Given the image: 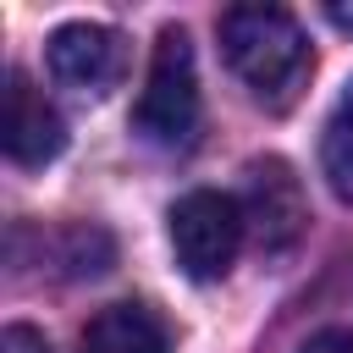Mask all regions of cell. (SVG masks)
<instances>
[{
    "label": "cell",
    "mask_w": 353,
    "mask_h": 353,
    "mask_svg": "<svg viewBox=\"0 0 353 353\" xmlns=\"http://www.w3.org/2000/svg\"><path fill=\"white\" fill-rule=\"evenodd\" d=\"M298 353H353V331H342V325L336 331H314Z\"/></svg>",
    "instance_id": "11"
},
{
    "label": "cell",
    "mask_w": 353,
    "mask_h": 353,
    "mask_svg": "<svg viewBox=\"0 0 353 353\" xmlns=\"http://www.w3.org/2000/svg\"><path fill=\"white\" fill-rule=\"evenodd\" d=\"M110 254H116V243H110V232H99V226L72 221V226L44 232V259L61 265V276H99V270L110 265Z\"/></svg>",
    "instance_id": "8"
},
{
    "label": "cell",
    "mask_w": 353,
    "mask_h": 353,
    "mask_svg": "<svg viewBox=\"0 0 353 353\" xmlns=\"http://www.w3.org/2000/svg\"><path fill=\"white\" fill-rule=\"evenodd\" d=\"M237 204H243V221L259 254H287L309 232V199L287 160H254Z\"/></svg>",
    "instance_id": "4"
},
{
    "label": "cell",
    "mask_w": 353,
    "mask_h": 353,
    "mask_svg": "<svg viewBox=\"0 0 353 353\" xmlns=\"http://www.w3.org/2000/svg\"><path fill=\"white\" fill-rule=\"evenodd\" d=\"M50 77L66 83L72 94H88V99H105L121 72H127V44L116 28L105 22H66L50 33Z\"/></svg>",
    "instance_id": "5"
},
{
    "label": "cell",
    "mask_w": 353,
    "mask_h": 353,
    "mask_svg": "<svg viewBox=\"0 0 353 353\" xmlns=\"http://www.w3.org/2000/svg\"><path fill=\"white\" fill-rule=\"evenodd\" d=\"M199 66H193V44L182 28H165L154 39V55H149V77H143V94H138V110H132V132L154 149H188L199 138Z\"/></svg>",
    "instance_id": "2"
},
{
    "label": "cell",
    "mask_w": 353,
    "mask_h": 353,
    "mask_svg": "<svg viewBox=\"0 0 353 353\" xmlns=\"http://www.w3.org/2000/svg\"><path fill=\"white\" fill-rule=\"evenodd\" d=\"M320 165H325V182L342 204H353V83L342 88L331 121H325V138H320Z\"/></svg>",
    "instance_id": "9"
},
{
    "label": "cell",
    "mask_w": 353,
    "mask_h": 353,
    "mask_svg": "<svg viewBox=\"0 0 353 353\" xmlns=\"http://www.w3.org/2000/svg\"><path fill=\"white\" fill-rule=\"evenodd\" d=\"M215 28H221V55L237 72V83L248 88V99L276 116L292 110L309 83V66H314L298 17L281 6H232V11H221Z\"/></svg>",
    "instance_id": "1"
},
{
    "label": "cell",
    "mask_w": 353,
    "mask_h": 353,
    "mask_svg": "<svg viewBox=\"0 0 353 353\" xmlns=\"http://www.w3.org/2000/svg\"><path fill=\"white\" fill-rule=\"evenodd\" d=\"M0 353H50V342L33 325H6L0 331Z\"/></svg>",
    "instance_id": "10"
},
{
    "label": "cell",
    "mask_w": 353,
    "mask_h": 353,
    "mask_svg": "<svg viewBox=\"0 0 353 353\" xmlns=\"http://www.w3.org/2000/svg\"><path fill=\"white\" fill-rule=\"evenodd\" d=\"M61 149H66V121L55 116L44 88H33L28 72H11L6 77V154L17 165H44Z\"/></svg>",
    "instance_id": "6"
},
{
    "label": "cell",
    "mask_w": 353,
    "mask_h": 353,
    "mask_svg": "<svg viewBox=\"0 0 353 353\" xmlns=\"http://www.w3.org/2000/svg\"><path fill=\"white\" fill-rule=\"evenodd\" d=\"M171 254L182 265V276L193 281H221L248 237V221H243V204L232 193H215V188H199V193H182L171 204Z\"/></svg>",
    "instance_id": "3"
},
{
    "label": "cell",
    "mask_w": 353,
    "mask_h": 353,
    "mask_svg": "<svg viewBox=\"0 0 353 353\" xmlns=\"http://www.w3.org/2000/svg\"><path fill=\"white\" fill-rule=\"evenodd\" d=\"M83 353H171V331L149 303H110L88 320Z\"/></svg>",
    "instance_id": "7"
},
{
    "label": "cell",
    "mask_w": 353,
    "mask_h": 353,
    "mask_svg": "<svg viewBox=\"0 0 353 353\" xmlns=\"http://www.w3.org/2000/svg\"><path fill=\"white\" fill-rule=\"evenodd\" d=\"M325 17H331L336 28H347V33H353V6H347V0H331V6H325Z\"/></svg>",
    "instance_id": "12"
}]
</instances>
